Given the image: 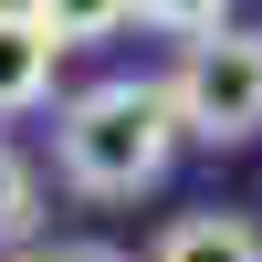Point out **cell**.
Instances as JSON below:
<instances>
[{
  "label": "cell",
  "instance_id": "cell-1",
  "mask_svg": "<svg viewBox=\"0 0 262 262\" xmlns=\"http://www.w3.org/2000/svg\"><path fill=\"white\" fill-rule=\"evenodd\" d=\"M53 158L63 179L84 189V200H137V189L168 179V158H179V105H168V84H84L74 105L53 116Z\"/></svg>",
  "mask_w": 262,
  "mask_h": 262
},
{
  "label": "cell",
  "instance_id": "cell-2",
  "mask_svg": "<svg viewBox=\"0 0 262 262\" xmlns=\"http://www.w3.org/2000/svg\"><path fill=\"white\" fill-rule=\"evenodd\" d=\"M168 105H179V137H200V147H252V137H262V32L221 21L210 42H189L179 74H168Z\"/></svg>",
  "mask_w": 262,
  "mask_h": 262
},
{
  "label": "cell",
  "instance_id": "cell-3",
  "mask_svg": "<svg viewBox=\"0 0 262 262\" xmlns=\"http://www.w3.org/2000/svg\"><path fill=\"white\" fill-rule=\"evenodd\" d=\"M63 53H74V11H0V116L53 95Z\"/></svg>",
  "mask_w": 262,
  "mask_h": 262
},
{
  "label": "cell",
  "instance_id": "cell-4",
  "mask_svg": "<svg viewBox=\"0 0 262 262\" xmlns=\"http://www.w3.org/2000/svg\"><path fill=\"white\" fill-rule=\"evenodd\" d=\"M147 262H262V231L231 221V210H189V221L158 231V252Z\"/></svg>",
  "mask_w": 262,
  "mask_h": 262
},
{
  "label": "cell",
  "instance_id": "cell-5",
  "mask_svg": "<svg viewBox=\"0 0 262 262\" xmlns=\"http://www.w3.org/2000/svg\"><path fill=\"white\" fill-rule=\"evenodd\" d=\"M32 210H42L32 168H21V147H0V242H32Z\"/></svg>",
  "mask_w": 262,
  "mask_h": 262
},
{
  "label": "cell",
  "instance_id": "cell-6",
  "mask_svg": "<svg viewBox=\"0 0 262 262\" xmlns=\"http://www.w3.org/2000/svg\"><path fill=\"white\" fill-rule=\"evenodd\" d=\"M32 262H126L116 242H53V252H32Z\"/></svg>",
  "mask_w": 262,
  "mask_h": 262
}]
</instances>
